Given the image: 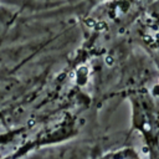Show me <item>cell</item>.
Returning a JSON list of instances; mask_svg holds the SVG:
<instances>
[{"label":"cell","instance_id":"6da1fadb","mask_svg":"<svg viewBox=\"0 0 159 159\" xmlns=\"http://www.w3.org/2000/svg\"><path fill=\"white\" fill-rule=\"evenodd\" d=\"M16 89V82L11 81H1L0 82V101H5L14 91Z\"/></svg>","mask_w":159,"mask_h":159},{"label":"cell","instance_id":"7a4b0ae2","mask_svg":"<svg viewBox=\"0 0 159 159\" xmlns=\"http://www.w3.org/2000/svg\"><path fill=\"white\" fill-rule=\"evenodd\" d=\"M11 19L12 15L7 9H0V36L6 31Z\"/></svg>","mask_w":159,"mask_h":159}]
</instances>
